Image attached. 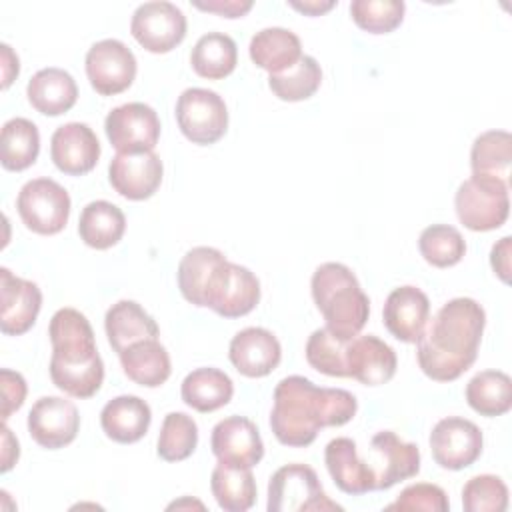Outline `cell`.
Returning a JSON list of instances; mask_svg holds the SVG:
<instances>
[{
    "instance_id": "cell-14",
    "label": "cell",
    "mask_w": 512,
    "mask_h": 512,
    "mask_svg": "<svg viewBox=\"0 0 512 512\" xmlns=\"http://www.w3.org/2000/svg\"><path fill=\"white\" fill-rule=\"evenodd\" d=\"M210 448L218 462L234 468H254L264 456L256 424L244 416H228L212 428Z\"/></svg>"
},
{
    "instance_id": "cell-24",
    "label": "cell",
    "mask_w": 512,
    "mask_h": 512,
    "mask_svg": "<svg viewBox=\"0 0 512 512\" xmlns=\"http://www.w3.org/2000/svg\"><path fill=\"white\" fill-rule=\"evenodd\" d=\"M104 330L114 352H124L128 346L160 336L156 320L134 300H120L106 310Z\"/></svg>"
},
{
    "instance_id": "cell-17",
    "label": "cell",
    "mask_w": 512,
    "mask_h": 512,
    "mask_svg": "<svg viewBox=\"0 0 512 512\" xmlns=\"http://www.w3.org/2000/svg\"><path fill=\"white\" fill-rule=\"evenodd\" d=\"M42 308V292L36 282L0 268V330L6 336L26 334Z\"/></svg>"
},
{
    "instance_id": "cell-4",
    "label": "cell",
    "mask_w": 512,
    "mask_h": 512,
    "mask_svg": "<svg viewBox=\"0 0 512 512\" xmlns=\"http://www.w3.org/2000/svg\"><path fill=\"white\" fill-rule=\"evenodd\" d=\"M310 288L330 334L340 340H352L360 334L370 316V300L346 264H320L312 274Z\"/></svg>"
},
{
    "instance_id": "cell-7",
    "label": "cell",
    "mask_w": 512,
    "mask_h": 512,
    "mask_svg": "<svg viewBox=\"0 0 512 512\" xmlns=\"http://www.w3.org/2000/svg\"><path fill=\"white\" fill-rule=\"evenodd\" d=\"M70 196L52 178L28 180L16 198V210L24 226L36 234L52 236L64 230L70 218Z\"/></svg>"
},
{
    "instance_id": "cell-11",
    "label": "cell",
    "mask_w": 512,
    "mask_h": 512,
    "mask_svg": "<svg viewBox=\"0 0 512 512\" xmlns=\"http://www.w3.org/2000/svg\"><path fill=\"white\" fill-rule=\"evenodd\" d=\"M428 442L434 462L444 470H464L472 466L484 446L482 430L472 420L460 416L438 420Z\"/></svg>"
},
{
    "instance_id": "cell-12",
    "label": "cell",
    "mask_w": 512,
    "mask_h": 512,
    "mask_svg": "<svg viewBox=\"0 0 512 512\" xmlns=\"http://www.w3.org/2000/svg\"><path fill=\"white\" fill-rule=\"evenodd\" d=\"M104 130L110 144L124 154L154 150L160 138V120L152 106L128 102L108 112Z\"/></svg>"
},
{
    "instance_id": "cell-34",
    "label": "cell",
    "mask_w": 512,
    "mask_h": 512,
    "mask_svg": "<svg viewBox=\"0 0 512 512\" xmlns=\"http://www.w3.org/2000/svg\"><path fill=\"white\" fill-rule=\"evenodd\" d=\"M512 136L506 130H488L476 136L470 150L472 174L510 180Z\"/></svg>"
},
{
    "instance_id": "cell-40",
    "label": "cell",
    "mask_w": 512,
    "mask_h": 512,
    "mask_svg": "<svg viewBox=\"0 0 512 512\" xmlns=\"http://www.w3.org/2000/svg\"><path fill=\"white\" fill-rule=\"evenodd\" d=\"M346 344L348 340H340L330 334L326 328H318L308 336L306 342V360L308 364L326 374L336 378H348L346 370Z\"/></svg>"
},
{
    "instance_id": "cell-38",
    "label": "cell",
    "mask_w": 512,
    "mask_h": 512,
    "mask_svg": "<svg viewBox=\"0 0 512 512\" xmlns=\"http://www.w3.org/2000/svg\"><path fill=\"white\" fill-rule=\"evenodd\" d=\"M222 258L224 254L212 246H196L182 256L178 264V288L190 304L200 306V296L208 274Z\"/></svg>"
},
{
    "instance_id": "cell-16",
    "label": "cell",
    "mask_w": 512,
    "mask_h": 512,
    "mask_svg": "<svg viewBox=\"0 0 512 512\" xmlns=\"http://www.w3.org/2000/svg\"><path fill=\"white\" fill-rule=\"evenodd\" d=\"M374 470V490H388L420 472V450L412 442L400 440L392 430H382L370 440Z\"/></svg>"
},
{
    "instance_id": "cell-20",
    "label": "cell",
    "mask_w": 512,
    "mask_h": 512,
    "mask_svg": "<svg viewBox=\"0 0 512 512\" xmlns=\"http://www.w3.org/2000/svg\"><path fill=\"white\" fill-rule=\"evenodd\" d=\"M396 352L374 334L354 336L346 344V370L348 378L364 386H380L396 374Z\"/></svg>"
},
{
    "instance_id": "cell-3",
    "label": "cell",
    "mask_w": 512,
    "mask_h": 512,
    "mask_svg": "<svg viewBox=\"0 0 512 512\" xmlns=\"http://www.w3.org/2000/svg\"><path fill=\"white\" fill-rule=\"evenodd\" d=\"M48 336L52 342L48 370L54 386L72 398L94 396L104 382V362L88 318L76 308H60L50 318Z\"/></svg>"
},
{
    "instance_id": "cell-42",
    "label": "cell",
    "mask_w": 512,
    "mask_h": 512,
    "mask_svg": "<svg viewBox=\"0 0 512 512\" xmlns=\"http://www.w3.org/2000/svg\"><path fill=\"white\" fill-rule=\"evenodd\" d=\"M466 512H504L508 508V488L500 476L478 474L462 488Z\"/></svg>"
},
{
    "instance_id": "cell-43",
    "label": "cell",
    "mask_w": 512,
    "mask_h": 512,
    "mask_svg": "<svg viewBox=\"0 0 512 512\" xmlns=\"http://www.w3.org/2000/svg\"><path fill=\"white\" fill-rule=\"evenodd\" d=\"M450 508L446 492L428 482H416L406 486L398 498L386 506V510H426V512H446Z\"/></svg>"
},
{
    "instance_id": "cell-48",
    "label": "cell",
    "mask_w": 512,
    "mask_h": 512,
    "mask_svg": "<svg viewBox=\"0 0 512 512\" xmlns=\"http://www.w3.org/2000/svg\"><path fill=\"white\" fill-rule=\"evenodd\" d=\"M0 50H2V88L6 90L18 76L20 64H18V56L8 44H0Z\"/></svg>"
},
{
    "instance_id": "cell-22",
    "label": "cell",
    "mask_w": 512,
    "mask_h": 512,
    "mask_svg": "<svg viewBox=\"0 0 512 512\" xmlns=\"http://www.w3.org/2000/svg\"><path fill=\"white\" fill-rule=\"evenodd\" d=\"M324 462L330 478L342 492L360 496L374 490V470L358 456V446L352 438L340 436L330 440L324 448Z\"/></svg>"
},
{
    "instance_id": "cell-27",
    "label": "cell",
    "mask_w": 512,
    "mask_h": 512,
    "mask_svg": "<svg viewBox=\"0 0 512 512\" xmlns=\"http://www.w3.org/2000/svg\"><path fill=\"white\" fill-rule=\"evenodd\" d=\"M118 356L124 374L138 386L158 388L170 378V356L158 338L140 340Z\"/></svg>"
},
{
    "instance_id": "cell-32",
    "label": "cell",
    "mask_w": 512,
    "mask_h": 512,
    "mask_svg": "<svg viewBox=\"0 0 512 512\" xmlns=\"http://www.w3.org/2000/svg\"><path fill=\"white\" fill-rule=\"evenodd\" d=\"M210 490L226 512H246L256 502V480L252 468H234L218 462L210 476Z\"/></svg>"
},
{
    "instance_id": "cell-28",
    "label": "cell",
    "mask_w": 512,
    "mask_h": 512,
    "mask_svg": "<svg viewBox=\"0 0 512 512\" xmlns=\"http://www.w3.org/2000/svg\"><path fill=\"white\" fill-rule=\"evenodd\" d=\"M124 230H126L124 212L108 200H94L86 204L80 212V220H78L80 240L94 250H108L116 246L122 240Z\"/></svg>"
},
{
    "instance_id": "cell-47",
    "label": "cell",
    "mask_w": 512,
    "mask_h": 512,
    "mask_svg": "<svg viewBox=\"0 0 512 512\" xmlns=\"http://www.w3.org/2000/svg\"><path fill=\"white\" fill-rule=\"evenodd\" d=\"M18 456H20L18 440L12 436L6 422H2V466H0V472H8L18 462Z\"/></svg>"
},
{
    "instance_id": "cell-33",
    "label": "cell",
    "mask_w": 512,
    "mask_h": 512,
    "mask_svg": "<svg viewBox=\"0 0 512 512\" xmlns=\"http://www.w3.org/2000/svg\"><path fill=\"white\" fill-rule=\"evenodd\" d=\"M40 152V132L28 118H10L0 132V160L6 170L20 172L32 166Z\"/></svg>"
},
{
    "instance_id": "cell-5",
    "label": "cell",
    "mask_w": 512,
    "mask_h": 512,
    "mask_svg": "<svg viewBox=\"0 0 512 512\" xmlns=\"http://www.w3.org/2000/svg\"><path fill=\"white\" fill-rule=\"evenodd\" d=\"M454 208L460 224H464L468 230H496L508 220V182L494 176L472 174L458 186L454 196Z\"/></svg>"
},
{
    "instance_id": "cell-39",
    "label": "cell",
    "mask_w": 512,
    "mask_h": 512,
    "mask_svg": "<svg viewBox=\"0 0 512 512\" xmlns=\"http://www.w3.org/2000/svg\"><path fill=\"white\" fill-rule=\"evenodd\" d=\"M260 302V282L258 278L240 264L232 262L230 280L226 284V290L216 304L214 312L224 318H240L246 316L256 308Z\"/></svg>"
},
{
    "instance_id": "cell-30",
    "label": "cell",
    "mask_w": 512,
    "mask_h": 512,
    "mask_svg": "<svg viewBox=\"0 0 512 512\" xmlns=\"http://www.w3.org/2000/svg\"><path fill=\"white\" fill-rule=\"evenodd\" d=\"M468 406L486 418H496L512 408V380L500 370H482L466 384Z\"/></svg>"
},
{
    "instance_id": "cell-44",
    "label": "cell",
    "mask_w": 512,
    "mask_h": 512,
    "mask_svg": "<svg viewBox=\"0 0 512 512\" xmlns=\"http://www.w3.org/2000/svg\"><path fill=\"white\" fill-rule=\"evenodd\" d=\"M0 390H2V422H6L10 418L12 412H16L24 400H26V380L20 372H14L10 368H2L0 370Z\"/></svg>"
},
{
    "instance_id": "cell-8",
    "label": "cell",
    "mask_w": 512,
    "mask_h": 512,
    "mask_svg": "<svg viewBox=\"0 0 512 512\" xmlns=\"http://www.w3.org/2000/svg\"><path fill=\"white\" fill-rule=\"evenodd\" d=\"M180 132L198 146L218 142L228 130V108L222 96L208 88H186L176 102Z\"/></svg>"
},
{
    "instance_id": "cell-36",
    "label": "cell",
    "mask_w": 512,
    "mask_h": 512,
    "mask_svg": "<svg viewBox=\"0 0 512 512\" xmlns=\"http://www.w3.org/2000/svg\"><path fill=\"white\" fill-rule=\"evenodd\" d=\"M418 250L434 268H450L466 254V240L450 224H432L420 232Z\"/></svg>"
},
{
    "instance_id": "cell-6",
    "label": "cell",
    "mask_w": 512,
    "mask_h": 512,
    "mask_svg": "<svg viewBox=\"0 0 512 512\" xmlns=\"http://www.w3.org/2000/svg\"><path fill=\"white\" fill-rule=\"evenodd\" d=\"M268 512H342L330 500L314 468L294 462L278 468L268 482Z\"/></svg>"
},
{
    "instance_id": "cell-9",
    "label": "cell",
    "mask_w": 512,
    "mask_h": 512,
    "mask_svg": "<svg viewBox=\"0 0 512 512\" xmlns=\"http://www.w3.org/2000/svg\"><path fill=\"white\" fill-rule=\"evenodd\" d=\"M184 12L166 0H152L140 4L130 20L134 40L152 54H166L174 50L186 36Z\"/></svg>"
},
{
    "instance_id": "cell-18",
    "label": "cell",
    "mask_w": 512,
    "mask_h": 512,
    "mask_svg": "<svg viewBox=\"0 0 512 512\" xmlns=\"http://www.w3.org/2000/svg\"><path fill=\"white\" fill-rule=\"evenodd\" d=\"M50 158L68 176L88 174L100 158L98 136L84 122H66L52 134Z\"/></svg>"
},
{
    "instance_id": "cell-13",
    "label": "cell",
    "mask_w": 512,
    "mask_h": 512,
    "mask_svg": "<svg viewBox=\"0 0 512 512\" xmlns=\"http://www.w3.org/2000/svg\"><path fill=\"white\" fill-rule=\"evenodd\" d=\"M78 430V408L62 396H42L28 412V432L32 440L46 450L68 446L74 442Z\"/></svg>"
},
{
    "instance_id": "cell-29",
    "label": "cell",
    "mask_w": 512,
    "mask_h": 512,
    "mask_svg": "<svg viewBox=\"0 0 512 512\" xmlns=\"http://www.w3.org/2000/svg\"><path fill=\"white\" fill-rule=\"evenodd\" d=\"M180 394L186 406L196 412L208 414L232 400V378L218 368H196L182 380Z\"/></svg>"
},
{
    "instance_id": "cell-10",
    "label": "cell",
    "mask_w": 512,
    "mask_h": 512,
    "mask_svg": "<svg viewBox=\"0 0 512 512\" xmlns=\"http://www.w3.org/2000/svg\"><path fill=\"white\" fill-rule=\"evenodd\" d=\"M86 76L100 96H114L128 90L136 78L134 52L116 38L94 42L86 52Z\"/></svg>"
},
{
    "instance_id": "cell-35",
    "label": "cell",
    "mask_w": 512,
    "mask_h": 512,
    "mask_svg": "<svg viewBox=\"0 0 512 512\" xmlns=\"http://www.w3.org/2000/svg\"><path fill=\"white\" fill-rule=\"evenodd\" d=\"M322 84V68L314 56H302L292 68L268 76L272 94L284 102H300L316 94Z\"/></svg>"
},
{
    "instance_id": "cell-2",
    "label": "cell",
    "mask_w": 512,
    "mask_h": 512,
    "mask_svg": "<svg viewBox=\"0 0 512 512\" xmlns=\"http://www.w3.org/2000/svg\"><path fill=\"white\" fill-rule=\"evenodd\" d=\"M486 312L474 298H452L426 322L416 340L420 370L436 382L458 380L478 356Z\"/></svg>"
},
{
    "instance_id": "cell-1",
    "label": "cell",
    "mask_w": 512,
    "mask_h": 512,
    "mask_svg": "<svg viewBox=\"0 0 512 512\" xmlns=\"http://www.w3.org/2000/svg\"><path fill=\"white\" fill-rule=\"evenodd\" d=\"M270 428L284 446L306 448L328 426L348 424L358 400L344 388H320L304 376H286L274 388Z\"/></svg>"
},
{
    "instance_id": "cell-46",
    "label": "cell",
    "mask_w": 512,
    "mask_h": 512,
    "mask_svg": "<svg viewBox=\"0 0 512 512\" xmlns=\"http://www.w3.org/2000/svg\"><path fill=\"white\" fill-rule=\"evenodd\" d=\"M510 254H512V238L504 236L500 238L490 252V266L494 270V274L502 280V282H510Z\"/></svg>"
},
{
    "instance_id": "cell-23",
    "label": "cell",
    "mask_w": 512,
    "mask_h": 512,
    "mask_svg": "<svg viewBox=\"0 0 512 512\" xmlns=\"http://www.w3.org/2000/svg\"><path fill=\"white\" fill-rule=\"evenodd\" d=\"M152 410L146 400L134 394H122L106 402L100 412L104 434L118 444H134L148 432Z\"/></svg>"
},
{
    "instance_id": "cell-25",
    "label": "cell",
    "mask_w": 512,
    "mask_h": 512,
    "mask_svg": "<svg viewBox=\"0 0 512 512\" xmlns=\"http://www.w3.org/2000/svg\"><path fill=\"white\" fill-rule=\"evenodd\" d=\"M26 96L36 112L46 116H60L76 104L78 86L70 72L50 66L38 70L28 80Z\"/></svg>"
},
{
    "instance_id": "cell-15",
    "label": "cell",
    "mask_w": 512,
    "mask_h": 512,
    "mask_svg": "<svg viewBox=\"0 0 512 512\" xmlns=\"http://www.w3.org/2000/svg\"><path fill=\"white\" fill-rule=\"evenodd\" d=\"M164 166L154 150L124 154L118 152L108 166L112 188L126 200H146L160 188Z\"/></svg>"
},
{
    "instance_id": "cell-26",
    "label": "cell",
    "mask_w": 512,
    "mask_h": 512,
    "mask_svg": "<svg viewBox=\"0 0 512 512\" xmlns=\"http://www.w3.org/2000/svg\"><path fill=\"white\" fill-rule=\"evenodd\" d=\"M252 62L268 74H280L292 68L304 54L300 38L282 26L258 30L248 46Z\"/></svg>"
},
{
    "instance_id": "cell-37",
    "label": "cell",
    "mask_w": 512,
    "mask_h": 512,
    "mask_svg": "<svg viewBox=\"0 0 512 512\" xmlns=\"http://www.w3.org/2000/svg\"><path fill=\"white\" fill-rule=\"evenodd\" d=\"M198 446V426L184 412H168L160 426L156 452L166 462H180L192 456Z\"/></svg>"
},
{
    "instance_id": "cell-45",
    "label": "cell",
    "mask_w": 512,
    "mask_h": 512,
    "mask_svg": "<svg viewBox=\"0 0 512 512\" xmlns=\"http://www.w3.org/2000/svg\"><path fill=\"white\" fill-rule=\"evenodd\" d=\"M198 10L218 14L222 18H242L246 16L254 2L252 0H208V2H192Z\"/></svg>"
},
{
    "instance_id": "cell-41",
    "label": "cell",
    "mask_w": 512,
    "mask_h": 512,
    "mask_svg": "<svg viewBox=\"0 0 512 512\" xmlns=\"http://www.w3.org/2000/svg\"><path fill=\"white\" fill-rule=\"evenodd\" d=\"M406 4L402 0H354L350 16L358 28L370 34H388L404 20Z\"/></svg>"
},
{
    "instance_id": "cell-31",
    "label": "cell",
    "mask_w": 512,
    "mask_h": 512,
    "mask_svg": "<svg viewBox=\"0 0 512 512\" xmlns=\"http://www.w3.org/2000/svg\"><path fill=\"white\" fill-rule=\"evenodd\" d=\"M238 62L236 42L224 32H208L198 38L192 48V70L208 80H222L230 76Z\"/></svg>"
},
{
    "instance_id": "cell-21",
    "label": "cell",
    "mask_w": 512,
    "mask_h": 512,
    "mask_svg": "<svg viewBox=\"0 0 512 512\" xmlns=\"http://www.w3.org/2000/svg\"><path fill=\"white\" fill-rule=\"evenodd\" d=\"M428 320L430 300L420 288L406 284L388 294L382 308V322L396 340L406 344L416 342Z\"/></svg>"
},
{
    "instance_id": "cell-49",
    "label": "cell",
    "mask_w": 512,
    "mask_h": 512,
    "mask_svg": "<svg viewBox=\"0 0 512 512\" xmlns=\"http://www.w3.org/2000/svg\"><path fill=\"white\" fill-rule=\"evenodd\" d=\"M294 10L306 14V16H322L326 14L328 10H332L336 6L334 0H304V2H296V0H290L288 2Z\"/></svg>"
},
{
    "instance_id": "cell-19",
    "label": "cell",
    "mask_w": 512,
    "mask_h": 512,
    "mask_svg": "<svg viewBox=\"0 0 512 512\" xmlns=\"http://www.w3.org/2000/svg\"><path fill=\"white\" fill-rule=\"evenodd\" d=\"M228 358L246 378H264L274 372L282 360L278 338L260 326H248L230 340Z\"/></svg>"
}]
</instances>
